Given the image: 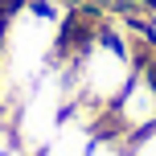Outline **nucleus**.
<instances>
[{"label": "nucleus", "instance_id": "nucleus-4", "mask_svg": "<svg viewBox=\"0 0 156 156\" xmlns=\"http://www.w3.org/2000/svg\"><path fill=\"white\" fill-rule=\"evenodd\" d=\"M127 156H156V127L132 136V140H127Z\"/></svg>", "mask_w": 156, "mask_h": 156}, {"label": "nucleus", "instance_id": "nucleus-3", "mask_svg": "<svg viewBox=\"0 0 156 156\" xmlns=\"http://www.w3.org/2000/svg\"><path fill=\"white\" fill-rule=\"evenodd\" d=\"M86 156H127V140L115 132H99V140H94V148Z\"/></svg>", "mask_w": 156, "mask_h": 156}, {"label": "nucleus", "instance_id": "nucleus-1", "mask_svg": "<svg viewBox=\"0 0 156 156\" xmlns=\"http://www.w3.org/2000/svg\"><path fill=\"white\" fill-rule=\"evenodd\" d=\"M70 70V90H74V107H86L94 115L107 119V111L115 107V99L127 90L140 54L127 41L111 37V33H90L74 54L62 58Z\"/></svg>", "mask_w": 156, "mask_h": 156}, {"label": "nucleus", "instance_id": "nucleus-2", "mask_svg": "<svg viewBox=\"0 0 156 156\" xmlns=\"http://www.w3.org/2000/svg\"><path fill=\"white\" fill-rule=\"evenodd\" d=\"M99 132H107V119L103 115H94L86 107H70L66 119L58 123V132L45 140V148L37 156H86L94 148V140H99Z\"/></svg>", "mask_w": 156, "mask_h": 156}]
</instances>
